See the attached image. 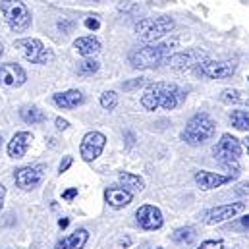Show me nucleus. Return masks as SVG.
Segmentation results:
<instances>
[{
  "instance_id": "nucleus-5",
  "label": "nucleus",
  "mask_w": 249,
  "mask_h": 249,
  "mask_svg": "<svg viewBox=\"0 0 249 249\" xmlns=\"http://www.w3.org/2000/svg\"><path fill=\"white\" fill-rule=\"evenodd\" d=\"M174 27V19L168 16H160V18H145L135 25V33L139 35V39L151 43L160 39L162 35L170 33Z\"/></svg>"
},
{
  "instance_id": "nucleus-42",
  "label": "nucleus",
  "mask_w": 249,
  "mask_h": 249,
  "mask_svg": "<svg viewBox=\"0 0 249 249\" xmlns=\"http://www.w3.org/2000/svg\"><path fill=\"white\" fill-rule=\"evenodd\" d=\"M157 249H164V248H157Z\"/></svg>"
},
{
  "instance_id": "nucleus-14",
  "label": "nucleus",
  "mask_w": 249,
  "mask_h": 249,
  "mask_svg": "<svg viewBox=\"0 0 249 249\" xmlns=\"http://www.w3.org/2000/svg\"><path fill=\"white\" fill-rule=\"evenodd\" d=\"M27 79L25 70L19 64L8 62L0 66V83L6 87H21Z\"/></svg>"
},
{
  "instance_id": "nucleus-18",
  "label": "nucleus",
  "mask_w": 249,
  "mask_h": 249,
  "mask_svg": "<svg viewBox=\"0 0 249 249\" xmlns=\"http://www.w3.org/2000/svg\"><path fill=\"white\" fill-rule=\"evenodd\" d=\"M53 101H54L56 107H60V108H64V110H70V108H75V107L83 105L85 97H83L81 91H77V89H70V91H64V93H54Z\"/></svg>"
},
{
  "instance_id": "nucleus-20",
  "label": "nucleus",
  "mask_w": 249,
  "mask_h": 249,
  "mask_svg": "<svg viewBox=\"0 0 249 249\" xmlns=\"http://www.w3.org/2000/svg\"><path fill=\"white\" fill-rule=\"evenodd\" d=\"M73 47H75V51H77L81 56H85V58L95 56V54L101 51V43H99V39H95V37H79V39L73 43Z\"/></svg>"
},
{
  "instance_id": "nucleus-37",
  "label": "nucleus",
  "mask_w": 249,
  "mask_h": 249,
  "mask_svg": "<svg viewBox=\"0 0 249 249\" xmlns=\"http://www.w3.org/2000/svg\"><path fill=\"white\" fill-rule=\"evenodd\" d=\"M242 226H244V228H249V214L242 218Z\"/></svg>"
},
{
  "instance_id": "nucleus-34",
  "label": "nucleus",
  "mask_w": 249,
  "mask_h": 249,
  "mask_svg": "<svg viewBox=\"0 0 249 249\" xmlns=\"http://www.w3.org/2000/svg\"><path fill=\"white\" fill-rule=\"evenodd\" d=\"M4 197H6V187L0 184V211H2V207H4Z\"/></svg>"
},
{
  "instance_id": "nucleus-21",
  "label": "nucleus",
  "mask_w": 249,
  "mask_h": 249,
  "mask_svg": "<svg viewBox=\"0 0 249 249\" xmlns=\"http://www.w3.org/2000/svg\"><path fill=\"white\" fill-rule=\"evenodd\" d=\"M19 116L25 124H43L47 120V114L43 110H39L37 107H23L19 110Z\"/></svg>"
},
{
  "instance_id": "nucleus-2",
  "label": "nucleus",
  "mask_w": 249,
  "mask_h": 249,
  "mask_svg": "<svg viewBox=\"0 0 249 249\" xmlns=\"http://www.w3.org/2000/svg\"><path fill=\"white\" fill-rule=\"evenodd\" d=\"M214 129H216L214 120H213L209 114L197 112V114H193V116L189 118V122H187L186 127H184L182 139L186 141L187 145H193V147H195V145H203V143H207L209 139H213Z\"/></svg>"
},
{
  "instance_id": "nucleus-38",
  "label": "nucleus",
  "mask_w": 249,
  "mask_h": 249,
  "mask_svg": "<svg viewBox=\"0 0 249 249\" xmlns=\"http://www.w3.org/2000/svg\"><path fill=\"white\" fill-rule=\"evenodd\" d=\"M120 244H122V246H124V248H127V246H129V244H131V240H129V238H124V240H122V242H120Z\"/></svg>"
},
{
  "instance_id": "nucleus-13",
  "label": "nucleus",
  "mask_w": 249,
  "mask_h": 249,
  "mask_svg": "<svg viewBox=\"0 0 249 249\" xmlns=\"http://www.w3.org/2000/svg\"><path fill=\"white\" fill-rule=\"evenodd\" d=\"M135 218H137V224L143 230H159L164 224L162 213L155 205H143V207H139L137 213H135Z\"/></svg>"
},
{
  "instance_id": "nucleus-7",
  "label": "nucleus",
  "mask_w": 249,
  "mask_h": 249,
  "mask_svg": "<svg viewBox=\"0 0 249 249\" xmlns=\"http://www.w3.org/2000/svg\"><path fill=\"white\" fill-rule=\"evenodd\" d=\"M14 47L31 64H49L54 60V53L51 49H45L39 39H18Z\"/></svg>"
},
{
  "instance_id": "nucleus-40",
  "label": "nucleus",
  "mask_w": 249,
  "mask_h": 249,
  "mask_svg": "<svg viewBox=\"0 0 249 249\" xmlns=\"http://www.w3.org/2000/svg\"><path fill=\"white\" fill-rule=\"evenodd\" d=\"M4 54V47H2V43H0V56Z\"/></svg>"
},
{
  "instance_id": "nucleus-3",
  "label": "nucleus",
  "mask_w": 249,
  "mask_h": 249,
  "mask_svg": "<svg viewBox=\"0 0 249 249\" xmlns=\"http://www.w3.org/2000/svg\"><path fill=\"white\" fill-rule=\"evenodd\" d=\"M213 155H214V157H216V160H218L226 170H230L234 176L240 172L242 143H240V139H236L234 135L224 133V135L220 137V141L214 145Z\"/></svg>"
},
{
  "instance_id": "nucleus-28",
  "label": "nucleus",
  "mask_w": 249,
  "mask_h": 249,
  "mask_svg": "<svg viewBox=\"0 0 249 249\" xmlns=\"http://www.w3.org/2000/svg\"><path fill=\"white\" fill-rule=\"evenodd\" d=\"M197 249H232V248L226 246L222 240H207V242H203Z\"/></svg>"
},
{
  "instance_id": "nucleus-30",
  "label": "nucleus",
  "mask_w": 249,
  "mask_h": 249,
  "mask_svg": "<svg viewBox=\"0 0 249 249\" xmlns=\"http://www.w3.org/2000/svg\"><path fill=\"white\" fill-rule=\"evenodd\" d=\"M85 27L91 29V31H97V29L101 27V23H99V19H95V18H87V19H85Z\"/></svg>"
},
{
  "instance_id": "nucleus-8",
  "label": "nucleus",
  "mask_w": 249,
  "mask_h": 249,
  "mask_svg": "<svg viewBox=\"0 0 249 249\" xmlns=\"http://www.w3.org/2000/svg\"><path fill=\"white\" fill-rule=\"evenodd\" d=\"M236 68H238L236 62L230 60H203L195 66V73L209 79H224V77H232L236 73Z\"/></svg>"
},
{
  "instance_id": "nucleus-19",
  "label": "nucleus",
  "mask_w": 249,
  "mask_h": 249,
  "mask_svg": "<svg viewBox=\"0 0 249 249\" xmlns=\"http://www.w3.org/2000/svg\"><path fill=\"white\" fill-rule=\"evenodd\" d=\"M87 240H89V232L85 228H77L75 232H71L66 238H62L54 249H83Z\"/></svg>"
},
{
  "instance_id": "nucleus-12",
  "label": "nucleus",
  "mask_w": 249,
  "mask_h": 249,
  "mask_svg": "<svg viewBox=\"0 0 249 249\" xmlns=\"http://www.w3.org/2000/svg\"><path fill=\"white\" fill-rule=\"evenodd\" d=\"M246 209L244 203H228V205H218L214 209H209L205 214H203V222L213 226V224H218V222H224L228 218H234L236 214H240L242 211Z\"/></svg>"
},
{
  "instance_id": "nucleus-27",
  "label": "nucleus",
  "mask_w": 249,
  "mask_h": 249,
  "mask_svg": "<svg viewBox=\"0 0 249 249\" xmlns=\"http://www.w3.org/2000/svg\"><path fill=\"white\" fill-rule=\"evenodd\" d=\"M99 71V62L97 60H83L77 64V73L79 75H93Z\"/></svg>"
},
{
  "instance_id": "nucleus-32",
  "label": "nucleus",
  "mask_w": 249,
  "mask_h": 249,
  "mask_svg": "<svg viewBox=\"0 0 249 249\" xmlns=\"http://www.w3.org/2000/svg\"><path fill=\"white\" fill-rule=\"evenodd\" d=\"M77 197V187H71V189H66L62 193V199L66 201H71V199H75Z\"/></svg>"
},
{
  "instance_id": "nucleus-17",
  "label": "nucleus",
  "mask_w": 249,
  "mask_h": 249,
  "mask_svg": "<svg viewBox=\"0 0 249 249\" xmlns=\"http://www.w3.org/2000/svg\"><path fill=\"white\" fill-rule=\"evenodd\" d=\"M105 199H107V203H108L112 209H124V207H127V205L131 203L133 195H131V191H127L124 187L112 186L105 191Z\"/></svg>"
},
{
  "instance_id": "nucleus-23",
  "label": "nucleus",
  "mask_w": 249,
  "mask_h": 249,
  "mask_svg": "<svg viewBox=\"0 0 249 249\" xmlns=\"http://www.w3.org/2000/svg\"><path fill=\"white\" fill-rule=\"evenodd\" d=\"M195 238H197V234H195V230H193L191 226H182V228H178V230L172 234V240H174L176 244H180V246H187V244L195 242Z\"/></svg>"
},
{
  "instance_id": "nucleus-22",
  "label": "nucleus",
  "mask_w": 249,
  "mask_h": 249,
  "mask_svg": "<svg viewBox=\"0 0 249 249\" xmlns=\"http://www.w3.org/2000/svg\"><path fill=\"white\" fill-rule=\"evenodd\" d=\"M220 101L226 105H246L249 103V97H246L240 89H224L220 93Z\"/></svg>"
},
{
  "instance_id": "nucleus-26",
  "label": "nucleus",
  "mask_w": 249,
  "mask_h": 249,
  "mask_svg": "<svg viewBox=\"0 0 249 249\" xmlns=\"http://www.w3.org/2000/svg\"><path fill=\"white\" fill-rule=\"evenodd\" d=\"M116 105H118V95L114 91H105L101 95V107L105 110H112V108H116Z\"/></svg>"
},
{
  "instance_id": "nucleus-35",
  "label": "nucleus",
  "mask_w": 249,
  "mask_h": 249,
  "mask_svg": "<svg viewBox=\"0 0 249 249\" xmlns=\"http://www.w3.org/2000/svg\"><path fill=\"white\" fill-rule=\"evenodd\" d=\"M68 224H70V220H68V218H62V220H60V222H58V226H60V228H68Z\"/></svg>"
},
{
  "instance_id": "nucleus-24",
  "label": "nucleus",
  "mask_w": 249,
  "mask_h": 249,
  "mask_svg": "<svg viewBox=\"0 0 249 249\" xmlns=\"http://www.w3.org/2000/svg\"><path fill=\"white\" fill-rule=\"evenodd\" d=\"M118 180L122 182V186L124 189H143L145 187V182H143V178H139V176H135V174H131V172H120V176H118Z\"/></svg>"
},
{
  "instance_id": "nucleus-10",
  "label": "nucleus",
  "mask_w": 249,
  "mask_h": 249,
  "mask_svg": "<svg viewBox=\"0 0 249 249\" xmlns=\"http://www.w3.org/2000/svg\"><path fill=\"white\" fill-rule=\"evenodd\" d=\"M203 60H207V53L201 51V49H195V51H186V53H176V54H168L164 62L168 64L170 68L174 70H191L195 68L197 64H201Z\"/></svg>"
},
{
  "instance_id": "nucleus-1",
  "label": "nucleus",
  "mask_w": 249,
  "mask_h": 249,
  "mask_svg": "<svg viewBox=\"0 0 249 249\" xmlns=\"http://www.w3.org/2000/svg\"><path fill=\"white\" fill-rule=\"evenodd\" d=\"M184 101H186V93L176 83H168V81H155L147 85L145 93L141 95V107L149 112L157 108L174 110Z\"/></svg>"
},
{
  "instance_id": "nucleus-36",
  "label": "nucleus",
  "mask_w": 249,
  "mask_h": 249,
  "mask_svg": "<svg viewBox=\"0 0 249 249\" xmlns=\"http://www.w3.org/2000/svg\"><path fill=\"white\" fill-rule=\"evenodd\" d=\"M71 25H73L71 21H68V23H62V21H60V23H58V27H60V29H70Z\"/></svg>"
},
{
  "instance_id": "nucleus-25",
  "label": "nucleus",
  "mask_w": 249,
  "mask_h": 249,
  "mask_svg": "<svg viewBox=\"0 0 249 249\" xmlns=\"http://www.w3.org/2000/svg\"><path fill=\"white\" fill-rule=\"evenodd\" d=\"M230 122L240 131H249V110H234L230 114Z\"/></svg>"
},
{
  "instance_id": "nucleus-43",
  "label": "nucleus",
  "mask_w": 249,
  "mask_h": 249,
  "mask_svg": "<svg viewBox=\"0 0 249 249\" xmlns=\"http://www.w3.org/2000/svg\"><path fill=\"white\" fill-rule=\"evenodd\" d=\"M0 141H2V139H0Z\"/></svg>"
},
{
  "instance_id": "nucleus-16",
  "label": "nucleus",
  "mask_w": 249,
  "mask_h": 249,
  "mask_svg": "<svg viewBox=\"0 0 249 249\" xmlns=\"http://www.w3.org/2000/svg\"><path fill=\"white\" fill-rule=\"evenodd\" d=\"M31 141H33V135H31L29 131H18V133L12 137V141L8 143V157H12V159H21V157H25V153H27Z\"/></svg>"
},
{
  "instance_id": "nucleus-15",
  "label": "nucleus",
  "mask_w": 249,
  "mask_h": 249,
  "mask_svg": "<svg viewBox=\"0 0 249 249\" xmlns=\"http://www.w3.org/2000/svg\"><path fill=\"white\" fill-rule=\"evenodd\" d=\"M228 182H232V176H224V174L209 172V170L195 172V184L201 187V189H214V187L224 186Z\"/></svg>"
},
{
  "instance_id": "nucleus-11",
  "label": "nucleus",
  "mask_w": 249,
  "mask_h": 249,
  "mask_svg": "<svg viewBox=\"0 0 249 249\" xmlns=\"http://www.w3.org/2000/svg\"><path fill=\"white\" fill-rule=\"evenodd\" d=\"M43 176H45V166L33 164V166H23V168L16 170L14 182L19 189H33L43 182Z\"/></svg>"
},
{
  "instance_id": "nucleus-31",
  "label": "nucleus",
  "mask_w": 249,
  "mask_h": 249,
  "mask_svg": "<svg viewBox=\"0 0 249 249\" xmlns=\"http://www.w3.org/2000/svg\"><path fill=\"white\" fill-rule=\"evenodd\" d=\"M71 162H73V159H71V157H64V160L60 162V166H58V172H60V174L66 172V170L71 166Z\"/></svg>"
},
{
  "instance_id": "nucleus-33",
  "label": "nucleus",
  "mask_w": 249,
  "mask_h": 249,
  "mask_svg": "<svg viewBox=\"0 0 249 249\" xmlns=\"http://www.w3.org/2000/svg\"><path fill=\"white\" fill-rule=\"evenodd\" d=\"M56 127H58V129H68V127H70V124H68V120H64V118H56Z\"/></svg>"
},
{
  "instance_id": "nucleus-29",
  "label": "nucleus",
  "mask_w": 249,
  "mask_h": 249,
  "mask_svg": "<svg viewBox=\"0 0 249 249\" xmlns=\"http://www.w3.org/2000/svg\"><path fill=\"white\" fill-rule=\"evenodd\" d=\"M145 83H147L145 77H135V79H131V81H124V83H122V89H124V91H131V89H137V87H141V85H145Z\"/></svg>"
},
{
  "instance_id": "nucleus-4",
  "label": "nucleus",
  "mask_w": 249,
  "mask_h": 249,
  "mask_svg": "<svg viewBox=\"0 0 249 249\" xmlns=\"http://www.w3.org/2000/svg\"><path fill=\"white\" fill-rule=\"evenodd\" d=\"M168 47L170 45H147L141 49H135L129 54V64L133 68L145 70V68H155L162 64L168 56Z\"/></svg>"
},
{
  "instance_id": "nucleus-41",
  "label": "nucleus",
  "mask_w": 249,
  "mask_h": 249,
  "mask_svg": "<svg viewBox=\"0 0 249 249\" xmlns=\"http://www.w3.org/2000/svg\"><path fill=\"white\" fill-rule=\"evenodd\" d=\"M91 2H103V0H91Z\"/></svg>"
},
{
  "instance_id": "nucleus-6",
  "label": "nucleus",
  "mask_w": 249,
  "mask_h": 249,
  "mask_svg": "<svg viewBox=\"0 0 249 249\" xmlns=\"http://www.w3.org/2000/svg\"><path fill=\"white\" fill-rule=\"evenodd\" d=\"M0 10L14 31H25L31 25V12L21 0H2Z\"/></svg>"
},
{
  "instance_id": "nucleus-39",
  "label": "nucleus",
  "mask_w": 249,
  "mask_h": 249,
  "mask_svg": "<svg viewBox=\"0 0 249 249\" xmlns=\"http://www.w3.org/2000/svg\"><path fill=\"white\" fill-rule=\"evenodd\" d=\"M244 147L248 149V155H249V135L246 137V139H244Z\"/></svg>"
},
{
  "instance_id": "nucleus-9",
  "label": "nucleus",
  "mask_w": 249,
  "mask_h": 249,
  "mask_svg": "<svg viewBox=\"0 0 249 249\" xmlns=\"http://www.w3.org/2000/svg\"><path fill=\"white\" fill-rule=\"evenodd\" d=\"M105 145H107L105 133H101V131H89V133H85V137L81 139V145H79L81 159L85 162H93L95 159L101 157V153L105 151Z\"/></svg>"
}]
</instances>
